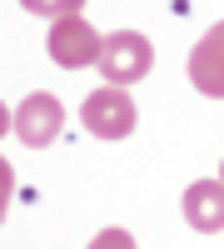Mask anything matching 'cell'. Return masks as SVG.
I'll return each mask as SVG.
<instances>
[{
    "instance_id": "cell-1",
    "label": "cell",
    "mask_w": 224,
    "mask_h": 249,
    "mask_svg": "<svg viewBox=\"0 0 224 249\" xmlns=\"http://www.w3.org/2000/svg\"><path fill=\"white\" fill-rule=\"evenodd\" d=\"M45 50H50V60L60 70H90V65H100V55H105V35H100L85 15H65V20L50 25Z\"/></svg>"
},
{
    "instance_id": "cell-7",
    "label": "cell",
    "mask_w": 224,
    "mask_h": 249,
    "mask_svg": "<svg viewBox=\"0 0 224 249\" xmlns=\"http://www.w3.org/2000/svg\"><path fill=\"white\" fill-rule=\"evenodd\" d=\"M30 15H50V20H65V15H80L85 0H20Z\"/></svg>"
},
{
    "instance_id": "cell-5",
    "label": "cell",
    "mask_w": 224,
    "mask_h": 249,
    "mask_svg": "<svg viewBox=\"0 0 224 249\" xmlns=\"http://www.w3.org/2000/svg\"><path fill=\"white\" fill-rule=\"evenodd\" d=\"M190 85L209 100H224V20L190 50Z\"/></svg>"
},
{
    "instance_id": "cell-10",
    "label": "cell",
    "mask_w": 224,
    "mask_h": 249,
    "mask_svg": "<svg viewBox=\"0 0 224 249\" xmlns=\"http://www.w3.org/2000/svg\"><path fill=\"white\" fill-rule=\"evenodd\" d=\"M10 124H15V120H10V110H5V105H0V135H5V130H10Z\"/></svg>"
},
{
    "instance_id": "cell-9",
    "label": "cell",
    "mask_w": 224,
    "mask_h": 249,
    "mask_svg": "<svg viewBox=\"0 0 224 249\" xmlns=\"http://www.w3.org/2000/svg\"><path fill=\"white\" fill-rule=\"evenodd\" d=\"M10 195H15V170H10V160L0 155V224H5V210H10Z\"/></svg>"
},
{
    "instance_id": "cell-2",
    "label": "cell",
    "mask_w": 224,
    "mask_h": 249,
    "mask_svg": "<svg viewBox=\"0 0 224 249\" xmlns=\"http://www.w3.org/2000/svg\"><path fill=\"white\" fill-rule=\"evenodd\" d=\"M155 65V45L139 30H115L105 35V55H100V75H105V85H120L125 90L130 80H145Z\"/></svg>"
},
{
    "instance_id": "cell-4",
    "label": "cell",
    "mask_w": 224,
    "mask_h": 249,
    "mask_svg": "<svg viewBox=\"0 0 224 249\" xmlns=\"http://www.w3.org/2000/svg\"><path fill=\"white\" fill-rule=\"evenodd\" d=\"M60 124H65V110H60V100L45 95V90L25 95L20 110H15V135H20V144H30V150L55 144L60 140Z\"/></svg>"
},
{
    "instance_id": "cell-3",
    "label": "cell",
    "mask_w": 224,
    "mask_h": 249,
    "mask_svg": "<svg viewBox=\"0 0 224 249\" xmlns=\"http://www.w3.org/2000/svg\"><path fill=\"white\" fill-rule=\"evenodd\" d=\"M135 100L120 90V85H100L95 95H85V105H80V124H85L90 135L100 140H125L135 130Z\"/></svg>"
},
{
    "instance_id": "cell-11",
    "label": "cell",
    "mask_w": 224,
    "mask_h": 249,
    "mask_svg": "<svg viewBox=\"0 0 224 249\" xmlns=\"http://www.w3.org/2000/svg\"><path fill=\"white\" fill-rule=\"evenodd\" d=\"M219 184H224V164H219Z\"/></svg>"
},
{
    "instance_id": "cell-6",
    "label": "cell",
    "mask_w": 224,
    "mask_h": 249,
    "mask_svg": "<svg viewBox=\"0 0 224 249\" xmlns=\"http://www.w3.org/2000/svg\"><path fill=\"white\" fill-rule=\"evenodd\" d=\"M185 219L194 224L199 234L224 230V184L219 179H194L185 190Z\"/></svg>"
},
{
    "instance_id": "cell-8",
    "label": "cell",
    "mask_w": 224,
    "mask_h": 249,
    "mask_svg": "<svg viewBox=\"0 0 224 249\" xmlns=\"http://www.w3.org/2000/svg\"><path fill=\"white\" fill-rule=\"evenodd\" d=\"M90 249H135V234L130 230H100L90 239Z\"/></svg>"
}]
</instances>
